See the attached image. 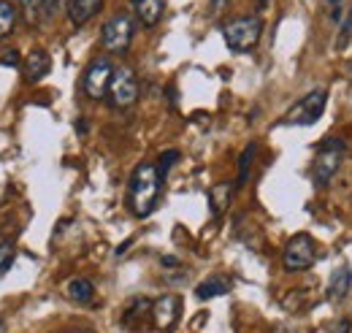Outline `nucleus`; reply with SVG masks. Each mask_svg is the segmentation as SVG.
<instances>
[{
  "instance_id": "f257e3e1",
  "label": "nucleus",
  "mask_w": 352,
  "mask_h": 333,
  "mask_svg": "<svg viewBox=\"0 0 352 333\" xmlns=\"http://www.w3.org/2000/svg\"><path fill=\"white\" fill-rule=\"evenodd\" d=\"M160 190H163V176L155 163H141V166L133 171L131 184H128V204L135 217H149L155 206H157V198H160Z\"/></svg>"
},
{
  "instance_id": "f03ea898",
  "label": "nucleus",
  "mask_w": 352,
  "mask_h": 333,
  "mask_svg": "<svg viewBox=\"0 0 352 333\" xmlns=\"http://www.w3.org/2000/svg\"><path fill=\"white\" fill-rule=\"evenodd\" d=\"M261 36H263L261 17H239V19H230L222 28V39L230 46V52H250V49H255L258 41H261Z\"/></svg>"
},
{
  "instance_id": "7ed1b4c3",
  "label": "nucleus",
  "mask_w": 352,
  "mask_h": 333,
  "mask_svg": "<svg viewBox=\"0 0 352 333\" xmlns=\"http://www.w3.org/2000/svg\"><path fill=\"white\" fill-rule=\"evenodd\" d=\"M344 160V141L342 138H325L320 147H317V155H314V182L317 184H331V179L339 173Z\"/></svg>"
},
{
  "instance_id": "20e7f679",
  "label": "nucleus",
  "mask_w": 352,
  "mask_h": 333,
  "mask_svg": "<svg viewBox=\"0 0 352 333\" xmlns=\"http://www.w3.org/2000/svg\"><path fill=\"white\" fill-rule=\"evenodd\" d=\"M325 103H328V92L325 89H311L307 92L301 100H296L290 106V111L285 114V122L287 125H314L322 111H325Z\"/></svg>"
},
{
  "instance_id": "39448f33",
  "label": "nucleus",
  "mask_w": 352,
  "mask_h": 333,
  "mask_svg": "<svg viewBox=\"0 0 352 333\" xmlns=\"http://www.w3.org/2000/svg\"><path fill=\"white\" fill-rule=\"evenodd\" d=\"M133 41V19L128 14H117L111 17L103 30H100V43L109 54H125L131 49Z\"/></svg>"
},
{
  "instance_id": "423d86ee",
  "label": "nucleus",
  "mask_w": 352,
  "mask_h": 333,
  "mask_svg": "<svg viewBox=\"0 0 352 333\" xmlns=\"http://www.w3.org/2000/svg\"><path fill=\"white\" fill-rule=\"evenodd\" d=\"M314 257H317V244L309 233H296L282 252V263L287 271H307L314 266Z\"/></svg>"
},
{
  "instance_id": "0eeeda50",
  "label": "nucleus",
  "mask_w": 352,
  "mask_h": 333,
  "mask_svg": "<svg viewBox=\"0 0 352 333\" xmlns=\"http://www.w3.org/2000/svg\"><path fill=\"white\" fill-rule=\"evenodd\" d=\"M114 65L109 57H95L85 71V79H82V87H85V95L92 98V100H100L109 95V84H111V76H114Z\"/></svg>"
},
{
  "instance_id": "6e6552de",
  "label": "nucleus",
  "mask_w": 352,
  "mask_h": 333,
  "mask_svg": "<svg viewBox=\"0 0 352 333\" xmlns=\"http://www.w3.org/2000/svg\"><path fill=\"white\" fill-rule=\"evenodd\" d=\"M138 100V79L131 68H117L109 84V106L111 109H131Z\"/></svg>"
},
{
  "instance_id": "1a4fd4ad",
  "label": "nucleus",
  "mask_w": 352,
  "mask_h": 333,
  "mask_svg": "<svg viewBox=\"0 0 352 333\" xmlns=\"http://www.w3.org/2000/svg\"><path fill=\"white\" fill-rule=\"evenodd\" d=\"M182 317V298L179 295H163L152 303V325L157 331H171Z\"/></svg>"
},
{
  "instance_id": "9d476101",
  "label": "nucleus",
  "mask_w": 352,
  "mask_h": 333,
  "mask_svg": "<svg viewBox=\"0 0 352 333\" xmlns=\"http://www.w3.org/2000/svg\"><path fill=\"white\" fill-rule=\"evenodd\" d=\"M49 71H52V57H49V52L33 49V52L28 54V60H25V82H30V84L41 82Z\"/></svg>"
},
{
  "instance_id": "9b49d317",
  "label": "nucleus",
  "mask_w": 352,
  "mask_h": 333,
  "mask_svg": "<svg viewBox=\"0 0 352 333\" xmlns=\"http://www.w3.org/2000/svg\"><path fill=\"white\" fill-rule=\"evenodd\" d=\"M65 8H68V19L74 22V28H82L103 8V0H68Z\"/></svg>"
},
{
  "instance_id": "f8f14e48",
  "label": "nucleus",
  "mask_w": 352,
  "mask_h": 333,
  "mask_svg": "<svg viewBox=\"0 0 352 333\" xmlns=\"http://www.w3.org/2000/svg\"><path fill=\"white\" fill-rule=\"evenodd\" d=\"M131 6L144 28H155L160 22V17H163L166 0H131Z\"/></svg>"
},
{
  "instance_id": "ddd939ff",
  "label": "nucleus",
  "mask_w": 352,
  "mask_h": 333,
  "mask_svg": "<svg viewBox=\"0 0 352 333\" xmlns=\"http://www.w3.org/2000/svg\"><path fill=\"white\" fill-rule=\"evenodd\" d=\"M19 11L28 28H41L49 22V8L46 0H19Z\"/></svg>"
},
{
  "instance_id": "4468645a",
  "label": "nucleus",
  "mask_w": 352,
  "mask_h": 333,
  "mask_svg": "<svg viewBox=\"0 0 352 333\" xmlns=\"http://www.w3.org/2000/svg\"><path fill=\"white\" fill-rule=\"evenodd\" d=\"M146 317H152V301L138 298V301H133L131 306H128V312L122 314V325L131 328V331H138V328H144Z\"/></svg>"
},
{
  "instance_id": "2eb2a0df",
  "label": "nucleus",
  "mask_w": 352,
  "mask_h": 333,
  "mask_svg": "<svg viewBox=\"0 0 352 333\" xmlns=\"http://www.w3.org/2000/svg\"><path fill=\"white\" fill-rule=\"evenodd\" d=\"M352 288V271L347 266H339V268H333V274H331V282H328V298L331 301H344L347 298V292Z\"/></svg>"
},
{
  "instance_id": "dca6fc26",
  "label": "nucleus",
  "mask_w": 352,
  "mask_h": 333,
  "mask_svg": "<svg viewBox=\"0 0 352 333\" xmlns=\"http://www.w3.org/2000/svg\"><path fill=\"white\" fill-rule=\"evenodd\" d=\"M230 198H233V184H230V182H217V184L209 190L212 214H214V217H220L222 211L230 206Z\"/></svg>"
},
{
  "instance_id": "f3484780",
  "label": "nucleus",
  "mask_w": 352,
  "mask_h": 333,
  "mask_svg": "<svg viewBox=\"0 0 352 333\" xmlns=\"http://www.w3.org/2000/svg\"><path fill=\"white\" fill-rule=\"evenodd\" d=\"M228 290H230V282H228L225 277H212V279H206V282H201V285L195 288V295H198L201 301H209V298L225 295Z\"/></svg>"
},
{
  "instance_id": "a211bd4d",
  "label": "nucleus",
  "mask_w": 352,
  "mask_h": 333,
  "mask_svg": "<svg viewBox=\"0 0 352 333\" xmlns=\"http://www.w3.org/2000/svg\"><path fill=\"white\" fill-rule=\"evenodd\" d=\"M65 295H68L74 303H89L92 295H95V288H92L89 279H71V282L65 285Z\"/></svg>"
},
{
  "instance_id": "6ab92c4d",
  "label": "nucleus",
  "mask_w": 352,
  "mask_h": 333,
  "mask_svg": "<svg viewBox=\"0 0 352 333\" xmlns=\"http://www.w3.org/2000/svg\"><path fill=\"white\" fill-rule=\"evenodd\" d=\"M16 14H19V8H16L14 3L0 0V39H6V36H11V33H14Z\"/></svg>"
},
{
  "instance_id": "aec40b11",
  "label": "nucleus",
  "mask_w": 352,
  "mask_h": 333,
  "mask_svg": "<svg viewBox=\"0 0 352 333\" xmlns=\"http://www.w3.org/2000/svg\"><path fill=\"white\" fill-rule=\"evenodd\" d=\"M255 152H258V144H247V149L241 152V158H239V182H236V187H244V184H247V179H250V166H252V160H255Z\"/></svg>"
},
{
  "instance_id": "412c9836",
  "label": "nucleus",
  "mask_w": 352,
  "mask_h": 333,
  "mask_svg": "<svg viewBox=\"0 0 352 333\" xmlns=\"http://www.w3.org/2000/svg\"><path fill=\"white\" fill-rule=\"evenodd\" d=\"M11 263H14V244L6 241V239H0V277L11 268Z\"/></svg>"
},
{
  "instance_id": "4be33fe9",
  "label": "nucleus",
  "mask_w": 352,
  "mask_h": 333,
  "mask_svg": "<svg viewBox=\"0 0 352 333\" xmlns=\"http://www.w3.org/2000/svg\"><path fill=\"white\" fill-rule=\"evenodd\" d=\"M157 160H160V163H157V171H160V176L166 179V173H168V171H171V166L179 160V152H176V149H168V152H163Z\"/></svg>"
},
{
  "instance_id": "5701e85b",
  "label": "nucleus",
  "mask_w": 352,
  "mask_h": 333,
  "mask_svg": "<svg viewBox=\"0 0 352 333\" xmlns=\"http://www.w3.org/2000/svg\"><path fill=\"white\" fill-rule=\"evenodd\" d=\"M352 39V8L350 14H347V19H344V25H342V39H339V49H344Z\"/></svg>"
},
{
  "instance_id": "b1692460",
  "label": "nucleus",
  "mask_w": 352,
  "mask_h": 333,
  "mask_svg": "<svg viewBox=\"0 0 352 333\" xmlns=\"http://www.w3.org/2000/svg\"><path fill=\"white\" fill-rule=\"evenodd\" d=\"M6 68H14V65H19V54H16V49H8L6 54H3V60H0Z\"/></svg>"
},
{
  "instance_id": "393cba45",
  "label": "nucleus",
  "mask_w": 352,
  "mask_h": 333,
  "mask_svg": "<svg viewBox=\"0 0 352 333\" xmlns=\"http://www.w3.org/2000/svg\"><path fill=\"white\" fill-rule=\"evenodd\" d=\"M350 320H342V323H336V325H333V331L331 333H350Z\"/></svg>"
},
{
  "instance_id": "a878e982",
  "label": "nucleus",
  "mask_w": 352,
  "mask_h": 333,
  "mask_svg": "<svg viewBox=\"0 0 352 333\" xmlns=\"http://www.w3.org/2000/svg\"><path fill=\"white\" fill-rule=\"evenodd\" d=\"M63 333H95L92 328H74V331H63Z\"/></svg>"
},
{
  "instance_id": "bb28decb",
  "label": "nucleus",
  "mask_w": 352,
  "mask_h": 333,
  "mask_svg": "<svg viewBox=\"0 0 352 333\" xmlns=\"http://www.w3.org/2000/svg\"><path fill=\"white\" fill-rule=\"evenodd\" d=\"M176 263H179L176 257H163V266H176Z\"/></svg>"
},
{
  "instance_id": "cd10ccee",
  "label": "nucleus",
  "mask_w": 352,
  "mask_h": 333,
  "mask_svg": "<svg viewBox=\"0 0 352 333\" xmlns=\"http://www.w3.org/2000/svg\"><path fill=\"white\" fill-rule=\"evenodd\" d=\"M328 3H342V0H328Z\"/></svg>"
},
{
  "instance_id": "c85d7f7f",
  "label": "nucleus",
  "mask_w": 352,
  "mask_h": 333,
  "mask_svg": "<svg viewBox=\"0 0 352 333\" xmlns=\"http://www.w3.org/2000/svg\"><path fill=\"white\" fill-rule=\"evenodd\" d=\"M0 331H3V317H0Z\"/></svg>"
},
{
  "instance_id": "c756f323",
  "label": "nucleus",
  "mask_w": 352,
  "mask_h": 333,
  "mask_svg": "<svg viewBox=\"0 0 352 333\" xmlns=\"http://www.w3.org/2000/svg\"><path fill=\"white\" fill-rule=\"evenodd\" d=\"M350 79H352V63H350Z\"/></svg>"
}]
</instances>
